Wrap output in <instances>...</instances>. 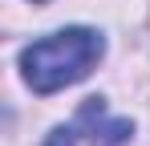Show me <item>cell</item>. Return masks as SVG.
<instances>
[{"mask_svg":"<svg viewBox=\"0 0 150 146\" xmlns=\"http://www.w3.org/2000/svg\"><path fill=\"white\" fill-rule=\"evenodd\" d=\"M101 57H105V37L98 28L73 24V28L33 41L21 53V73L33 94H57L65 85H77L81 77H89Z\"/></svg>","mask_w":150,"mask_h":146,"instance_id":"cell-1","label":"cell"},{"mask_svg":"<svg viewBox=\"0 0 150 146\" xmlns=\"http://www.w3.org/2000/svg\"><path fill=\"white\" fill-rule=\"evenodd\" d=\"M33 4H41V0H33Z\"/></svg>","mask_w":150,"mask_h":146,"instance_id":"cell-2","label":"cell"}]
</instances>
